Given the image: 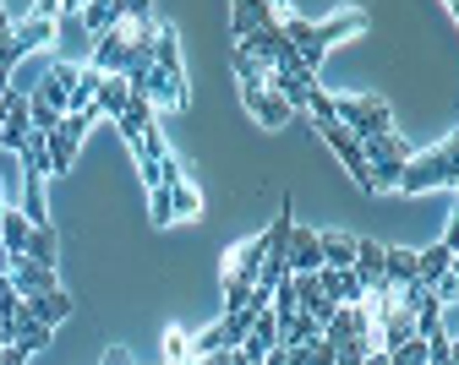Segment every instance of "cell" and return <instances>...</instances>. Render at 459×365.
Instances as JSON below:
<instances>
[{
	"label": "cell",
	"instance_id": "6da1fadb",
	"mask_svg": "<svg viewBox=\"0 0 459 365\" xmlns=\"http://www.w3.org/2000/svg\"><path fill=\"white\" fill-rule=\"evenodd\" d=\"M454 186H459V142L443 137L432 153H411V164L399 169V186L394 191L416 197V191H454Z\"/></svg>",
	"mask_w": 459,
	"mask_h": 365
},
{
	"label": "cell",
	"instance_id": "7a4b0ae2",
	"mask_svg": "<svg viewBox=\"0 0 459 365\" xmlns=\"http://www.w3.org/2000/svg\"><path fill=\"white\" fill-rule=\"evenodd\" d=\"M257 267H263V234L230 246L224 267H219V289H224V311H241L252 300V284H257Z\"/></svg>",
	"mask_w": 459,
	"mask_h": 365
},
{
	"label": "cell",
	"instance_id": "3957f363",
	"mask_svg": "<svg viewBox=\"0 0 459 365\" xmlns=\"http://www.w3.org/2000/svg\"><path fill=\"white\" fill-rule=\"evenodd\" d=\"M333 120H339V126L351 132L356 142H372V137L394 132L388 104H383V98H372V93H339V98H333Z\"/></svg>",
	"mask_w": 459,
	"mask_h": 365
},
{
	"label": "cell",
	"instance_id": "277c9868",
	"mask_svg": "<svg viewBox=\"0 0 459 365\" xmlns=\"http://www.w3.org/2000/svg\"><path fill=\"white\" fill-rule=\"evenodd\" d=\"M164 202H169V224H192V218H203V191L186 180V169L176 164V158H164Z\"/></svg>",
	"mask_w": 459,
	"mask_h": 365
},
{
	"label": "cell",
	"instance_id": "5b68a950",
	"mask_svg": "<svg viewBox=\"0 0 459 365\" xmlns=\"http://www.w3.org/2000/svg\"><path fill=\"white\" fill-rule=\"evenodd\" d=\"M312 126H317V137H323V142L333 148V158L344 164V174H351V180H356V186L367 191V153H361V142H356L351 132H344V126H339V120H333V115H328V120H312Z\"/></svg>",
	"mask_w": 459,
	"mask_h": 365
},
{
	"label": "cell",
	"instance_id": "8992f818",
	"mask_svg": "<svg viewBox=\"0 0 459 365\" xmlns=\"http://www.w3.org/2000/svg\"><path fill=\"white\" fill-rule=\"evenodd\" d=\"M241 104H247V115L257 120L263 132L290 126V109H284V98H279V93H268V88H263V77H241Z\"/></svg>",
	"mask_w": 459,
	"mask_h": 365
},
{
	"label": "cell",
	"instance_id": "52a82bcc",
	"mask_svg": "<svg viewBox=\"0 0 459 365\" xmlns=\"http://www.w3.org/2000/svg\"><path fill=\"white\" fill-rule=\"evenodd\" d=\"M72 88H77V66L72 60H55V66L44 72V82L28 93L39 109H55V115H66V104H72Z\"/></svg>",
	"mask_w": 459,
	"mask_h": 365
},
{
	"label": "cell",
	"instance_id": "ba28073f",
	"mask_svg": "<svg viewBox=\"0 0 459 365\" xmlns=\"http://www.w3.org/2000/svg\"><path fill=\"white\" fill-rule=\"evenodd\" d=\"M33 137V120H28V93H6V104H0V148L6 153H22V142Z\"/></svg>",
	"mask_w": 459,
	"mask_h": 365
},
{
	"label": "cell",
	"instance_id": "9c48e42d",
	"mask_svg": "<svg viewBox=\"0 0 459 365\" xmlns=\"http://www.w3.org/2000/svg\"><path fill=\"white\" fill-rule=\"evenodd\" d=\"M132 158H137V174H143V186L148 191H159V180H164V158H169V148H164V137H159V120L132 142Z\"/></svg>",
	"mask_w": 459,
	"mask_h": 365
},
{
	"label": "cell",
	"instance_id": "30bf717a",
	"mask_svg": "<svg viewBox=\"0 0 459 365\" xmlns=\"http://www.w3.org/2000/svg\"><path fill=\"white\" fill-rule=\"evenodd\" d=\"M284 267L290 273H323V246H317V229H290V246H284Z\"/></svg>",
	"mask_w": 459,
	"mask_h": 365
},
{
	"label": "cell",
	"instance_id": "8fae6325",
	"mask_svg": "<svg viewBox=\"0 0 459 365\" xmlns=\"http://www.w3.org/2000/svg\"><path fill=\"white\" fill-rule=\"evenodd\" d=\"M351 338H372V327H367L361 306H339V311L323 322V344H328V349H339V344H351Z\"/></svg>",
	"mask_w": 459,
	"mask_h": 365
},
{
	"label": "cell",
	"instance_id": "7c38bea8",
	"mask_svg": "<svg viewBox=\"0 0 459 365\" xmlns=\"http://www.w3.org/2000/svg\"><path fill=\"white\" fill-rule=\"evenodd\" d=\"M6 278H12V289H17L22 300H33V294H49V289H61V284H55V267H39V262H28V257H17V262L6 267Z\"/></svg>",
	"mask_w": 459,
	"mask_h": 365
},
{
	"label": "cell",
	"instance_id": "4fadbf2b",
	"mask_svg": "<svg viewBox=\"0 0 459 365\" xmlns=\"http://www.w3.org/2000/svg\"><path fill=\"white\" fill-rule=\"evenodd\" d=\"M317 289L333 300V306H361V294H367V284H361L351 267H323V273H317Z\"/></svg>",
	"mask_w": 459,
	"mask_h": 365
},
{
	"label": "cell",
	"instance_id": "5bb4252c",
	"mask_svg": "<svg viewBox=\"0 0 459 365\" xmlns=\"http://www.w3.org/2000/svg\"><path fill=\"white\" fill-rule=\"evenodd\" d=\"M22 311H28L33 322H44V327L55 333V327H61V322L72 317V294H66V289H49V294H33V300H22Z\"/></svg>",
	"mask_w": 459,
	"mask_h": 365
},
{
	"label": "cell",
	"instance_id": "9a60e30c",
	"mask_svg": "<svg viewBox=\"0 0 459 365\" xmlns=\"http://www.w3.org/2000/svg\"><path fill=\"white\" fill-rule=\"evenodd\" d=\"M268 22H279V12L273 6H263V0H236L230 6V28H236V44H247L257 28H268Z\"/></svg>",
	"mask_w": 459,
	"mask_h": 365
},
{
	"label": "cell",
	"instance_id": "2e32d148",
	"mask_svg": "<svg viewBox=\"0 0 459 365\" xmlns=\"http://www.w3.org/2000/svg\"><path fill=\"white\" fill-rule=\"evenodd\" d=\"M279 349V322H273V311H263L257 322H252V333L241 338V360H252V365H263L268 354Z\"/></svg>",
	"mask_w": 459,
	"mask_h": 365
},
{
	"label": "cell",
	"instance_id": "e0dca14e",
	"mask_svg": "<svg viewBox=\"0 0 459 365\" xmlns=\"http://www.w3.org/2000/svg\"><path fill=\"white\" fill-rule=\"evenodd\" d=\"M77 22H82L88 38H104L109 28H121V22H126V6H115V0H93V6L77 12Z\"/></svg>",
	"mask_w": 459,
	"mask_h": 365
},
{
	"label": "cell",
	"instance_id": "ac0fdd59",
	"mask_svg": "<svg viewBox=\"0 0 459 365\" xmlns=\"http://www.w3.org/2000/svg\"><path fill=\"white\" fill-rule=\"evenodd\" d=\"M383 284L388 289H411L416 284V251L411 246H383Z\"/></svg>",
	"mask_w": 459,
	"mask_h": 365
},
{
	"label": "cell",
	"instance_id": "d6986e66",
	"mask_svg": "<svg viewBox=\"0 0 459 365\" xmlns=\"http://www.w3.org/2000/svg\"><path fill=\"white\" fill-rule=\"evenodd\" d=\"M55 38H61V28H55L49 17H28L22 28H12V44H17V55L28 60L33 49H44V44H55Z\"/></svg>",
	"mask_w": 459,
	"mask_h": 365
},
{
	"label": "cell",
	"instance_id": "ffe728a7",
	"mask_svg": "<svg viewBox=\"0 0 459 365\" xmlns=\"http://www.w3.org/2000/svg\"><path fill=\"white\" fill-rule=\"evenodd\" d=\"M49 338H55V333H49L44 322H33L28 311H22V317L6 327V344H12V349H22V354H39V349H49Z\"/></svg>",
	"mask_w": 459,
	"mask_h": 365
},
{
	"label": "cell",
	"instance_id": "44dd1931",
	"mask_svg": "<svg viewBox=\"0 0 459 365\" xmlns=\"http://www.w3.org/2000/svg\"><path fill=\"white\" fill-rule=\"evenodd\" d=\"M361 153H367V164H411V142L399 137V132H383V137H372V142H361Z\"/></svg>",
	"mask_w": 459,
	"mask_h": 365
},
{
	"label": "cell",
	"instance_id": "7402d4cb",
	"mask_svg": "<svg viewBox=\"0 0 459 365\" xmlns=\"http://www.w3.org/2000/svg\"><path fill=\"white\" fill-rule=\"evenodd\" d=\"M317 246H323V267H351L356 262V234H344V229H317Z\"/></svg>",
	"mask_w": 459,
	"mask_h": 365
},
{
	"label": "cell",
	"instance_id": "603a6c76",
	"mask_svg": "<svg viewBox=\"0 0 459 365\" xmlns=\"http://www.w3.org/2000/svg\"><path fill=\"white\" fill-rule=\"evenodd\" d=\"M317 28V44H323V55H328V44H339V38H356L361 28H367V12H339V17H328V22H312Z\"/></svg>",
	"mask_w": 459,
	"mask_h": 365
},
{
	"label": "cell",
	"instance_id": "cb8c5ba5",
	"mask_svg": "<svg viewBox=\"0 0 459 365\" xmlns=\"http://www.w3.org/2000/svg\"><path fill=\"white\" fill-rule=\"evenodd\" d=\"M443 273H454V251H448V246H427V251H416V284H421V289H432Z\"/></svg>",
	"mask_w": 459,
	"mask_h": 365
},
{
	"label": "cell",
	"instance_id": "d4e9b609",
	"mask_svg": "<svg viewBox=\"0 0 459 365\" xmlns=\"http://www.w3.org/2000/svg\"><path fill=\"white\" fill-rule=\"evenodd\" d=\"M351 273H356L367 289L383 284V246H377V240H356V262H351Z\"/></svg>",
	"mask_w": 459,
	"mask_h": 365
},
{
	"label": "cell",
	"instance_id": "484cf974",
	"mask_svg": "<svg viewBox=\"0 0 459 365\" xmlns=\"http://www.w3.org/2000/svg\"><path fill=\"white\" fill-rule=\"evenodd\" d=\"M28 234H33V229H28V218H22L17 208H6V213H0V251H6L12 262L22 257V246H28Z\"/></svg>",
	"mask_w": 459,
	"mask_h": 365
},
{
	"label": "cell",
	"instance_id": "4316f807",
	"mask_svg": "<svg viewBox=\"0 0 459 365\" xmlns=\"http://www.w3.org/2000/svg\"><path fill=\"white\" fill-rule=\"evenodd\" d=\"M115 126H121V137H126V142H137V137L153 126V104H148L143 93H132V104L121 109V120H115Z\"/></svg>",
	"mask_w": 459,
	"mask_h": 365
},
{
	"label": "cell",
	"instance_id": "83f0119b",
	"mask_svg": "<svg viewBox=\"0 0 459 365\" xmlns=\"http://www.w3.org/2000/svg\"><path fill=\"white\" fill-rule=\"evenodd\" d=\"M132 104V88H126V77H104L99 82V98H93V109L99 115H109V120H121V109Z\"/></svg>",
	"mask_w": 459,
	"mask_h": 365
},
{
	"label": "cell",
	"instance_id": "f1b7e54d",
	"mask_svg": "<svg viewBox=\"0 0 459 365\" xmlns=\"http://www.w3.org/2000/svg\"><path fill=\"white\" fill-rule=\"evenodd\" d=\"M22 257L39 262V267H55V262H61V240H55V229H33L28 246H22Z\"/></svg>",
	"mask_w": 459,
	"mask_h": 365
},
{
	"label": "cell",
	"instance_id": "f546056e",
	"mask_svg": "<svg viewBox=\"0 0 459 365\" xmlns=\"http://www.w3.org/2000/svg\"><path fill=\"white\" fill-rule=\"evenodd\" d=\"M159 349H164V365H192V333H181V327H164Z\"/></svg>",
	"mask_w": 459,
	"mask_h": 365
},
{
	"label": "cell",
	"instance_id": "4dcf8cb0",
	"mask_svg": "<svg viewBox=\"0 0 459 365\" xmlns=\"http://www.w3.org/2000/svg\"><path fill=\"white\" fill-rule=\"evenodd\" d=\"M17 317H22V294L12 289V278H6V273H0V327H12Z\"/></svg>",
	"mask_w": 459,
	"mask_h": 365
},
{
	"label": "cell",
	"instance_id": "1f68e13d",
	"mask_svg": "<svg viewBox=\"0 0 459 365\" xmlns=\"http://www.w3.org/2000/svg\"><path fill=\"white\" fill-rule=\"evenodd\" d=\"M388 365H427V344H421V338H411V344H399V349L388 354Z\"/></svg>",
	"mask_w": 459,
	"mask_h": 365
},
{
	"label": "cell",
	"instance_id": "d6a6232c",
	"mask_svg": "<svg viewBox=\"0 0 459 365\" xmlns=\"http://www.w3.org/2000/svg\"><path fill=\"white\" fill-rule=\"evenodd\" d=\"M148 218H153L159 229H169V202H164V186H159V191H148Z\"/></svg>",
	"mask_w": 459,
	"mask_h": 365
},
{
	"label": "cell",
	"instance_id": "836d02e7",
	"mask_svg": "<svg viewBox=\"0 0 459 365\" xmlns=\"http://www.w3.org/2000/svg\"><path fill=\"white\" fill-rule=\"evenodd\" d=\"M99 365H137V360H132V349L115 344V349H104V360H99Z\"/></svg>",
	"mask_w": 459,
	"mask_h": 365
},
{
	"label": "cell",
	"instance_id": "e575fe53",
	"mask_svg": "<svg viewBox=\"0 0 459 365\" xmlns=\"http://www.w3.org/2000/svg\"><path fill=\"white\" fill-rule=\"evenodd\" d=\"M0 365H28V354H22V349H12V344H6V349H0Z\"/></svg>",
	"mask_w": 459,
	"mask_h": 365
},
{
	"label": "cell",
	"instance_id": "d590c367",
	"mask_svg": "<svg viewBox=\"0 0 459 365\" xmlns=\"http://www.w3.org/2000/svg\"><path fill=\"white\" fill-rule=\"evenodd\" d=\"M0 38H12V12H6V0H0Z\"/></svg>",
	"mask_w": 459,
	"mask_h": 365
},
{
	"label": "cell",
	"instance_id": "8d00e7d4",
	"mask_svg": "<svg viewBox=\"0 0 459 365\" xmlns=\"http://www.w3.org/2000/svg\"><path fill=\"white\" fill-rule=\"evenodd\" d=\"M6 93H12V77H6V72H0V104H6Z\"/></svg>",
	"mask_w": 459,
	"mask_h": 365
},
{
	"label": "cell",
	"instance_id": "74e56055",
	"mask_svg": "<svg viewBox=\"0 0 459 365\" xmlns=\"http://www.w3.org/2000/svg\"><path fill=\"white\" fill-rule=\"evenodd\" d=\"M224 365H252V360H241V349H230V360Z\"/></svg>",
	"mask_w": 459,
	"mask_h": 365
},
{
	"label": "cell",
	"instance_id": "f35d334b",
	"mask_svg": "<svg viewBox=\"0 0 459 365\" xmlns=\"http://www.w3.org/2000/svg\"><path fill=\"white\" fill-rule=\"evenodd\" d=\"M361 365H388V354H367V360H361Z\"/></svg>",
	"mask_w": 459,
	"mask_h": 365
},
{
	"label": "cell",
	"instance_id": "ab89813d",
	"mask_svg": "<svg viewBox=\"0 0 459 365\" xmlns=\"http://www.w3.org/2000/svg\"><path fill=\"white\" fill-rule=\"evenodd\" d=\"M0 349H6V327H0Z\"/></svg>",
	"mask_w": 459,
	"mask_h": 365
}]
</instances>
